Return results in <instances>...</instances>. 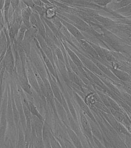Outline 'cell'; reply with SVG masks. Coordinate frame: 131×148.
I'll list each match as a JSON object with an SVG mask.
<instances>
[{
    "label": "cell",
    "instance_id": "1",
    "mask_svg": "<svg viewBox=\"0 0 131 148\" xmlns=\"http://www.w3.org/2000/svg\"><path fill=\"white\" fill-rule=\"evenodd\" d=\"M5 64V69L9 73H11L13 71L15 64L13 52L11 48L9 39H7V48L6 53L3 59Z\"/></svg>",
    "mask_w": 131,
    "mask_h": 148
},
{
    "label": "cell",
    "instance_id": "2",
    "mask_svg": "<svg viewBox=\"0 0 131 148\" xmlns=\"http://www.w3.org/2000/svg\"><path fill=\"white\" fill-rule=\"evenodd\" d=\"M27 64L26 67V72L27 74V79L29 84L35 90V91L38 92L39 94H41V90L39 87L38 83L37 80L36 76H35L33 68L29 65L28 61H27Z\"/></svg>",
    "mask_w": 131,
    "mask_h": 148
},
{
    "label": "cell",
    "instance_id": "3",
    "mask_svg": "<svg viewBox=\"0 0 131 148\" xmlns=\"http://www.w3.org/2000/svg\"><path fill=\"white\" fill-rule=\"evenodd\" d=\"M32 12V9L27 6L24 7L21 9V14L22 23L28 29L31 27V25L30 22V19Z\"/></svg>",
    "mask_w": 131,
    "mask_h": 148
},
{
    "label": "cell",
    "instance_id": "4",
    "mask_svg": "<svg viewBox=\"0 0 131 148\" xmlns=\"http://www.w3.org/2000/svg\"><path fill=\"white\" fill-rule=\"evenodd\" d=\"M7 39L5 33L2 31L0 34V55H1V60L2 61L4 58V56L6 53L7 48Z\"/></svg>",
    "mask_w": 131,
    "mask_h": 148
},
{
    "label": "cell",
    "instance_id": "5",
    "mask_svg": "<svg viewBox=\"0 0 131 148\" xmlns=\"http://www.w3.org/2000/svg\"><path fill=\"white\" fill-rule=\"evenodd\" d=\"M9 96L8 98L7 105L6 108L7 121L11 126H13L14 123V118L13 111H12V103H11V97Z\"/></svg>",
    "mask_w": 131,
    "mask_h": 148
},
{
    "label": "cell",
    "instance_id": "6",
    "mask_svg": "<svg viewBox=\"0 0 131 148\" xmlns=\"http://www.w3.org/2000/svg\"><path fill=\"white\" fill-rule=\"evenodd\" d=\"M37 33V29L35 28L31 27L30 28L28 29L26 31L22 42L31 44L35 38V36Z\"/></svg>",
    "mask_w": 131,
    "mask_h": 148
},
{
    "label": "cell",
    "instance_id": "7",
    "mask_svg": "<svg viewBox=\"0 0 131 148\" xmlns=\"http://www.w3.org/2000/svg\"><path fill=\"white\" fill-rule=\"evenodd\" d=\"M80 121L84 130L89 137L92 138L91 128L90 125L86 116L82 113H80Z\"/></svg>",
    "mask_w": 131,
    "mask_h": 148
},
{
    "label": "cell",
    "instance_id": "8",
    "mask_svg": "<svg viewBox=\"0 0 131 148\" xmlns=\"http://www.w3.org/2000/svg\"><path fill=\"white\" fill-rule=\"evenodd\" d=\"M28 28L26 27V25L22 23L19 28V32L17 35L16 42L18 45H21L23 40L25 32L28 29Z\"/></svg>",
    "mask_w": 131,
    "mask_h": 148
},
{
    "label": "cell",
    "instance_id": "9",
    "mask_svg": "<svg viewBox=\"0 0 131 148\" xmlns=\"http://www.w3.org/2000/svg\"><path fill=\"white\" fill-rule=\"evenodd\" d=\"M5 69V64L3 60L0 62V105H1V100L2 98L3 77H4V74Z\"/></svg>",
    "mask_w": 131,
    "mask_h": 148
},
{
    "label": "cell",
    "instance_id": "10",
    "mask_svg": "<svg viewBox=\"0 0 131 148\" xmlns=\"http://www.w3.org/2000/svg\"><path fill=\"white\" fill-rule=\"evenodd\" d=\"M80 43H81V46L85 50L89 53L92 56L95 58L98 57L97 53H96V52L95 51L94 48L92 47L91 46H90L89 44L87 43L86 41L82 40H81Z\"/></svg>",
    "mask_w": 131,
    "mask_h": 148
},
{
    "label": "cell",
    "instance_id": "11",
    "mask_svg": "<svg viewBox=\"0 0 131 148\" xmlns=\"http://www.w3.org/2000/svg\"><path fill=\"white\" fill-rule=\"evenodd\" d=\"M26 144V140L24 133L20 127L19 128V138L16 148H25Z\"/></svg>",
    "mask_w": 131,
    "mask_h": 148
},
{
    "label": "cell",
    "instance_id": "12",
    "mask_svg": "<svg viewBox=\"0 0 131 148\" xmlns=\"http://www.w3.org/2000/svg\"><path fill=\"white\" fill-rule=\"evenodd\" d=\"M11 7V1H5L4 9V17L5 21L8 24V27L10 25L9 23V12L10 11V8Z\"/></svg>",
    "mask_w": 131,
    "mask_h": 148
},
{
    "label": "cell",
    "instance_id": "13",
    "mask_svg": "<svg viewBox=\"0 0 131 148\" xmlns=\"http://www.w3.org/2000/svg\"><path fill=\"white\" fill-rule=\"evenodd\" d=\"M28 103L29 105V110L30 111L31 113H32V114L34 116H36L42 122V121H43V118L41 116V114L39 113L35 105L33 104L32 102L30 101H29Z\"/></svg>",
    "mask_w": 131,
    "mask_h": 148
},
{
    "label": "cell",
    "instance_id": "14",
    "mask_svg": "<svg viewBox=\"0 0 131 148\" xmlns=\"http://www.w3.org/2000/svg\"><path fill=\"white\" fill-rule=\"evenodd\" d=\"M69 134L70 137H71L76 147L77 148H83L82 146L81 145L80 140L77 137L75 133L72 131H70L69 132Z\"/></svg>",
    "mask_w": 131,
    "mask_h": 148
},
{
    "label": "cell",
    "instance_id": "15",
    "mask_svg": "<svg viewBox=\"0 0 131 148\" xmlns=\"http://www.w3.org/2000/svg\"><path fill=\"white\" fill-rule=\"evenodd\" d=\"M67 28L72 34H73L77 38L80 39H82L83 36L77 29L76 28V27L71 24H67Z\"/></svg>",
    "mask_w": 131,
    "mask_h": 148
},
{
    "label": "cell",
    "instance_id": "16",
    "mask_svg": "<svg viewBox=\"0 0 131 148\" xmlns=\"http://www.w3.org/2000/svg\"><path fill=\"white\" fill-rule=\"evenodd\" d=\"M112 71L117 77L123 80L126 81L128 79V75L124 72L115 69H113Z\"/></svg>",
    "mask_w": 131,
    "mask_h": 148
},
{
    "label": "cell",
    "instance_id": "17",
    "mask_svg": "<svg viewBox=\"0 0 131 148\" xmlns=\"http://www.w3.org/2000/svg\"><path fill=\"white\" fill-rule=\"evenodd\" d=\"M34 146L36 148H45L44 142L42 138H39L34 135Z\"/></svg>",
    "mask_w": 131,
    "mask_h": 148
},
{
    "label": "cell",
    "instance_id": "18",
    "mask_svg": "<svg viewBox=\"0 0 131 148\" xmlns=\"http://www.w3.org/2000/svg\"><path fill=\"white\" fill-rule=\"evenodd\" d=\"M49 140L51 148H62L59 143L51 134H49Z\"/></svg>",
    "mask_w": 131,
    "mask_h": 148
},
{
    "label": "cell",
    "instance_id": "19",
    "mask_svg": "<svg viewBox=\"0 0 131 148\" xmlns=\"http://www.w3.org/2000/svg\"><path fill=\"white\" fill-rule=\"evenodd\" d=\"M78 100L79 102V103L80 104V107L82 109V110H83V111H84V112H86V113H87V114H88L89 116L92 117V113H91L90 111L88 109V107H87V106H86V104H85L84 103L83 101L82 100H81V99L80 98H78Z\"/></svg>",
    "mask_w": 131,
    "mask_h": 148
},
{
    "label": "cell",
    "instance_id": "20",
    "mask_svg": "<svg viewBox=\"0 0 131 148\" xmlns=\"http://www.w3.org/2000/svg\"><path fill=\"white\" fill-rule=\"evenodd\" d=\"M111 112H112V114L114 116L118 121H120L123 120L124 116L121 113L114 110H112Z\"/></svg>",
    "mask_w": 131,
    "mask_h": 148
},
{
    "label": "cell",
    "instance_id": "21",
    "mask_svg": "<svg viewBox=\"0 0 131 148\" xmlns=\"http://www.w3.org/2000/svg\"><path fill=\"white\" fill-rule=\"evenodd\" d=\"M55 15L54 8H49L46 12V15L47 18H52Z\"/></svg>",
    "mask_w": 131,
    "mask_h": 148
},
{
    "label": "cell",
    "instance_id": "22",
    "mask_svg": "<svg viewBox=\"0 0 131 148\" xmlns=\"http://www.w3.org/2000/svg\"><path fill=\"white\" fill-rule=\"evenodd\" d=\"M68 52L70 56H71V58L73 60V61H74V62H75L77 65H80L81 64V62H80V60L78 59V58L77 57V56H76L75 54L71 50H69Z\"/></svg>",
    "mask_w": 131,
    "mask_h": 148
},
{
    "label": "cell",
    "instance_id": "23",
    "mask_svg": "<svg viewBox=\"0 0 131 148\" xmlns=\"http://www.w3.org/2000/svg\"><path fill=\"white\" fill-rule=\"evenodd\" d=\"M102 50V51H103L104 57H105L109 61H112V62L114 61V59L113 57L112 56V55L110 54L109 52H108V51L105 50Z\"/></svg>",
    "mask_w": 131,
    "mask_h": 148
},
{
    "label": "cell",
    "instance_id": "24",
    "mask_svg": "<svg viewBox=\"0 0 131 148\" xmlns=\"http://www.w3.org/2000/svg\"><path fill=\"white\" fill-rule=\"evenodd\" d=\"M20 2V1H11V6L12 7L14 12L19 7Z\"/></svg>",
    "mask_w": 131,
    "mask_h": 148
},
{
    "label": "cell",
    "instance_id": "25",
    "mask_svg": "<svg viewBox=\"0 0 131 148\" xmlns=\"http://www.w3.org/2000/svg\"><path fill=\"white\" fill-rule=\"evenodd\" d=\"M112 64L114 68H115V69L117 70L118 69H121V68H123V64L118 61H113Z\"/></svg>",
    "mask_w": 131,
    "mask_h": 148
},
{
    "label": "cell",
    "instance_id": "26",
    "mask_svg": "<svg viewBox=\"0 0 131 148\" xmlns=\"http://www.w3.org/2000/svg\"><path fill=\"white\" fill-rule=\"evenodd\" d=\"M33 2H34V4L36 5H37L42 7V8L43 6V3L42 1H33Z\"/></svg>",
    "mask_w": 131,
    "mask_h": 148
},
{
    "label": "cell",
    "instance_id": "27",
    "mask_svg": "<svg viewBox=\"0 0 131 148\" xmlns=\"http://www.w3.org/2000/svg\"><path fill=\"white\" fill-rule=\"evenodd\" d=\"M62 148H69V147L67 145L65 144V143H62Z\"/></svg>",
    "mask_w": 131,
    "mask_h": 148
},
{
    "label": "cell",
    "instance_id": "28",
    "mask_svg": "<svg viewBox=\"0 0 131 148\" xmlns=\"http://www.w3.org/2000/svg\"><path fill=\"white\" fill-rule=\"evenodd\" d=\"M29 143L26 142V145H25V148H29Z\"/></svg>",
    "mask_w": 131,
    "mask_h": 148
},
{
    "label": "cell",
    "instance_id": "29",
    "mask_svg": "<svg viewBox=\"0 0 131 148\" xmlns=\"http://www.w3.org/2000/svg\"><path fill=\"white\" fill-rule=\"evenodd\" d=\"M34 148H35V147H34Z\"/></svg>",
    "mask_w": 131,
    "mask_h": 148
}]
</instances>
